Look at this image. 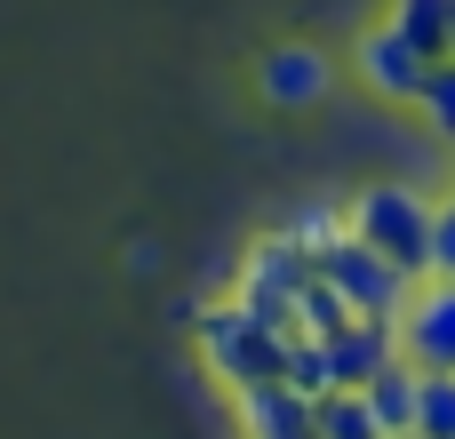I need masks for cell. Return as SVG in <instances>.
Returning a JSON list of instances; mask_svg holds the SVG:
<instances>
[{"mask_svg":"<svg viewBox=\"0 0 455 439\" xmlns=\"http://www.w3.org/2000/svg\"><path fill=\"white\" fill-rule=\"evenodd\" d=\"M432 192H416V184H368V192H352V208H344V232L360 240V248H376V256H392L408 280H432Z\"/></svg>","mask_w":455,"mask_h":439,"instance_id":"6da1fadb","label":"cell"},{"mask_svg":"<svg viewBox=\"0 0 455 439\" xmlns=\"http://www.w3.org/2000/svg\"><path fill=\"white\" fill-rule=\"evenodd\" d=\"M200 344H208V360H216V376L240 392V384H288V328L280 320H264V312H248V304H232V312H208V328H200Z\"/></svg>","mask_w":455,"mask_h":439,"instance_id":"7a4b0ae2","label":"cell"},{"mask_svg":"<svg viewBox=\"0 0 455 439\" xmlns=\"http://www.w3.org/2000/svg\"><path fill=\"white\" fill-rule=\"evenodd\" d=\"M320 280H328V288L344 296V312H352V320H400V304L416 296V280H408V272H400L392 256L360 248L352 232H344V240H336V248L320 256Z\"/></svg>","mask_w":455,"mask_h":439,"instance_id":"3957f363","label":"cell"},{"mask_svg":"<svg viewBox=\"0 0 455 439\" xmlns=\"http://www.w3.org/2000/svg\"><path fill=\"white\" fill-rule=\"evenodd\" d=\"M320 280V256H304L288 232H272V240H256L248 248V272H240V304L248 312H264V320H280L288 336H296V296Z\"/></svg>","mask_w":455,"mask_h":439,"instance_id":"277c9868","label":"cell"},{"mask_svg":"<svg viewBox=\"0 0 455 439\" xmlns=\"http://www.w3.org/2000/svg\"><path fill=\"white\" fill-rule=\"evenodd\" d=\"M392 336H400V360L408 368L455 376V280H416V296L400 304Z\"/></svg>","mask_w":455,"mask_h":439,"instance_id":"5b68a950","label":"cell"},{"mask_svg":"<svg viewBox=\"0 0 455 439\" xmlns=\"http://www.w3.org/2000/svg\"><path fill=\"white\" fill-rule=\"evenodd\" d=\"M256 96L272 112H312V104L336 96V56L312 48V40H280V48L256 56Z\"/></svg>","mask_w":455,"mask_h":439,"instance_id":"8992f818","label":"cell"},{"mask_svg":"<svg viewBox=\"0 0 455 439\" xmlns=\"http://www.w3.org/2000/svg\"><path fill=\"white\" fill-rule=\"evenodd\" d=\"M352 72H360V88L368 96H384V104H416V88H424V72H432V56L384 16V24H368L360 40H352Z\"/></svg>","mask_w":455,"mask_h":439,"instance_id":"52a82bcc","label":"cell"},{"mask_svg":"<svg viewBox=\"0 0 455 439\" xmlns=\"http://www.w3.org/2000/svg\"><path fill=\"white\" fill-rule=\"evenodd\" d=\"M368 392V408H376V424H384V439H408L416 432V400H424V368H408V360H392L376 384H360Z\"/></svg>","mask_w":455,"mask_h":439,"instance_id":"ba28073f","label":"cell"},{"mask_svg":"<svg viewBox=\"0 0 455 439\" xmlns=\"http://www.w3.org/2000/svg\"><path fill=\"white\" fill-rule=\"evenodd\" d=\"M312 432L320 439H384V424H376L368 392H328V400H312Z\"/></svg>","mask_w":455,"mask_h":439,"instance_id":"9c48e42d","label":"cell"},{"mask_svg":"<svg viewBox=\"0 0 455 439\" xmlns=\"http://www.w3.org/2000/svg\"><path fill=\"white\" fill-rule=\"evenodd\" d=\"M408 112H416V120H424V128L455 152V56H440V64L424 72V88H416V104H408Z\"/></svg>","mask_w":455,"mask_h":439,"instance_id":"30bf717a","label":"cell"},{"mask_svg":"<svg viewBox=\"0 0 455 439\" xmlns=\"http://www.w3.org/2000/svg\"><path fill=\"white\" fill-rule=\"evenodd\" d=\"M392 24H400L432 64L448 56V0H392Z\"/></svg>","mask_w":455,"mask_h":439,"instance_id":"8fae6325","label":"cell"},{"mask_svg":"<svg viewBox=\"0 0 455 439\" xmlns=\"http://www.w3.org/2000/svg\"><path fill=\"white\" fill-rule=\"evenodd\" d=\"M416 432H424V439H455V376H424V400H416Z\"/></svg>","mask_w":455,"mask_h":439,"instance_id":"7c38bea8","label":"cell"},{"mask_svg":"<svg viewBox=\"0 0 455 439\" xmlns=\"http://www.w3.org/2000/svg\"><path fill=\"white\" fill-rule=\"evenodd\" d=\"M432 280H455V200L432 208Z\"/></svg>","mask_w":455,"mask_h":439,"instance_id":"4fadbf2b","label":"cell"},{"mask_svg":"<svg viewBox=\"0 0 455 439\" xmlns=\"http://www.w3.org/2000/svg\"><path fill=\"white\" fill-rule=\"evenodd\" d=\"M448 56H455V0H448Z\"/></svg>","mask_w":455,"mask_h":439,"instance_id":"5bb4252c","label":"cell"},{"mask_svg":"<svg viewBox=\"0 0 455 439\" xmlns=\"http://www.w3.org/2000/svg\"><path fill=\"white\" fill-rule=\"evenodd\" d=\"M448 200H455V152H448Z\"/></svg>","mask_w":455,"mask_h":439,"instance_id":"9a60e30c","label":"cell"},{"mask_svg":"<svg viewBox=\"0 0 455 439\" xmlns=\"http://www.w3.org/2000/svg\"><path fill=\"white\" fill-rule=\"evenodd\" d=\"M408 439H424V432H408Z\"/></svg>","mask_w":455,"mask_h":439,"instance_id":"2e32d148","label":"cell"}]
</instances>
